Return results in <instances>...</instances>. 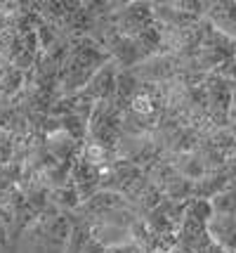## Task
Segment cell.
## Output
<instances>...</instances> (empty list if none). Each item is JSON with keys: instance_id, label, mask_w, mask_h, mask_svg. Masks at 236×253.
Here are the masks:
<instances>
[{"instance_id": "cell-1", "label": "cell", "mask_w": 236, "mask_h": 253, "mask_svg": "<svg viewBox=\"0 0 236 253\" xmlns=\"http://www.w3.org/2000/svg\"><path fill=\"white\" fill-rule=\"evenodd\" d=\"M208 230L220 244L236 249V218L234 215H217L208 222Z\"/></svg>"}, {"instance_id": "cell-2", "label": "cell", "mask_w": 236, "mask_h": 253, "mask_svg": "<svg viewBox=\"0 0 236 253\" xmlns=\"http://www.w3.org/2000/svg\"><path fill=\"white\" fill-rule=\"evenodd\" d=\"M210 204H213L215 213H220V215H232V213L236 211V189L220 192V194H217Z\"/></svg>"}]
</instances>
